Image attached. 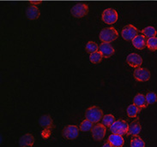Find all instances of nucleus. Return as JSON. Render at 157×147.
Segmentation results:
<instances>
[{
    "mask_svg": "<svg viewBox=\"0 0 157 147\" xmlns=\"http://www.w3.org/2000/svg\"><path fill=\"white\" fill-rule=\"evenodd\" d=\"M118 36H119L118 31L114 28L110 27V28H103L99 34V39L103 43H112L118 38Z\"/></svg>",
    "mask_w": 157,
    "mask_h": 147,
    "instance_id": "nucleus-1",
    "label": "nucleus"
},
{
    "mask_svg": "<svg viewBox=\"0 0 157 147\" xmlns=\"http://www.w3.org/2000/svg\"><path fill=\"white\" fill-rule=\"evenodd\" d=\"M103 112L101 108L97 106H92L85 112V117L93 123H98L103 118Z\"/></svg>",
    "mask_w": 157,
    "mask_h": 147,
    "instance_id": "nucleus-2",
    "label": "nucleus"
},
{
    "mask_svg": "<svg viewBox=\"0 0 157 147\" xmlns=\"http://www.w3.org/2000/svg\"><path fill=\"white\" fill-rule=\"evenodd\" d=\"M109 128L112 134H116L123 136L124 134H127L129 125L127 122L124 120H118V121H115L114 123Z\"/></svg>",
    "mask_w": 157,
    "mask_h": 147,
    "instance_id": "nucleus-3",
    "label": "nucleus"
},
{
    "mask_svg": "<svg viewBox=\"0 0 157 147\" xmlns=\"http://www.w3.org/2000/svg\"><path fill=\"white\" fill-rule=\"evenodd\" d=\"M118 18H119V15L114 9H106L105 10H103L101 14L102 21L108 25L114 24L118 21Z\"/></svg>",
    "mask_w": 157,
    "mask_h": 147,
    "instance_id": "nucleus-4",
    "label": "nucleus"
},
{
    "mask_svg": "<svg viewBox=\"0 0 157 147\" xmlns=\"http://www.w3.org/2000/svg\"><path fill=\"white\" fill-rule=\"evenodd\" d=\"M71 12L73 17L76 18H82L85 17L89 12V6L84 3H78L71 8Z\"/></svg>",
    "mask_w": 157,
    "mask_h": 147,
    "instance_id": "nucleus-5",
    "label": "nucleus"
},
{
    "mask_svg": "<svg viewBox=\"0 0 157 147\" xmlns=\"http://www.w3.org/2000/svg\"><path fill=\"white\" fill-rule=\"evenodd\" d=\"M121 35L124 40H132L136 36L138 35V30L135 26L129 24L122 29Z\"/></svg>",
    "mask_w": 157,
    "mask_h": 147,
    "instance_id": "nucleus-6",
    "label": "nucleus"
},
{
    "mask_svg": "<svg viewBox=\"0 0 157 147\" xmlns=\"http://www.w3.org/2000/svg\"><path fill=\"white\" fill-rule=\"evenodd\" d=\"M92 133V137L94 140L96 141H101L104 139L105 135H106V127L104 126L103 124L101 123H97L96 125H94L91 130Z\"/></svg>",
    "mask_w": 157,
    "mask_h": 147,
    "instance_id": "nucleus-7",
    "label": "nucleus"
},
{
    "mask_svg": "<svg viewBox=\"0 0 157 147\" xmlns=\"http://www.w3.org/2000/svg\"><path fill=\"white\" fill-rule=\"evenodd\" d=\"M151 74L149 69L145 68H136V69L134 71V78L135 80L139 82H146L150 79Z\"/></svg>",
    "mask_w": 157,
    "mask_h": 147,
    "instance_id": "nucleus-8",
    "label": "nucleus"
},
{
    "mask_svg": "<svg viewBox=\"0 0 157 147\" xmlns=\"http://www.w3.org/2000/svg\"><path fill=\"white\" fill-rule=\"evenodd\" d=\"M79 135V129L76 125H68L63 129V136L65 139L73 140Z\"/></svg>",
    "mask_w": 157,
    "mask_h": 147,
    "instance_id": "nucleus-9",
    "label": "nucleus"
},
{
    "mask_svg": "<svg viewBox=\"0 0 157 147\" xmlns=\"http://www.w3.org/2000/svg\"><path fill=\"white\" fill-rule=\"evenodd\" d=\"M126 62L128 65L132 68H139L143 64V58L137 53H130L126 57Z\"/></svg>",
    "mask_w": 157,
    "mask_h": 147,
    "instance_id": "nucleus-10",
    "label": "nucleus"
},
{
    "mask_svg": "<svg viewBox=\"0 0 157 147\" xmlns=\"http://www.w3.org/2000/svg\"><path fill=\"white\" fill-rule=\"evenodd\" d=\"M40 12L37 5L30 4L29 6L26 9V17L29 20H32V21L37 20L40 17Z\"/></svg>",
    "mask_w": 157,
    "mask_h": 147,
    "instance_id": "nucleus-11",
    "label": "nucleus"
},
{
    "mask_svg": "<svg viewBox=\"0 0 157 147\" xmlns=\"http://www.w3.org/2000/svg\"><path fill=\"white\" fill-rule=\"evenodd\" d=\"M99 50L103 55V57L108 58L114 54V48L110 45V43H103L102 42L99 46Z\"/></svg>",
    "mask_w": 157,
    "mask_h": 147,
    "instance_id": "nucleus-12",
    "label": "nucleus"
},
{
    "mask_svg": "<svg viewBox=\"0 0 157 147\" xmlns=\"http://www.w3.org/2000/svg\"><path fill=\"white\" fill-rule=\"evenodd\" d=\"M141 130H142V126H141L140 122L138 119H136L131 122V124L129 125L127 135L137 136L141 133Z\"/></svg>",
    "mask_w": 157,
    "mask_h": 147,
    "instance_id": "nucleus-13",
    "label": "nucleus"
},
{
    "mask_svg": "<svg viewBox=\"0 0 157 147\" xmlns=\"http://www.w3.org/2000/svg\"><path fill=\"white\" fill-rule=\"evenodd\" d=\"M35 142V139L32 134H26L19 139V145L21 147H32Z\"/></svg>",
    "mask_w": 157,
    "mask_h": 147,
    "instance_id": "nucleus-14",
    "label": "nucleus"
},
{
    "mask_svg": "<svg viewBox=\"0 0 157 147\" xmlns=\"http://www.w3.org/2000/svg\"><path fill=\"white\" fill-rule=\"evenodd\" d=\"M107 141L111 144V145L113 147H122L124 143L122 135L116 134H112L108 137Z\"/></svg>",
    "mask_w": 157,
    "mask_h": 147,
    "instance_id": "nucleus-15",
    "label": "nucleus"
},
{
    "mask_svg": "<svg viewBox=\"0 0 157 147\" xmlns=\"http://www.w3.org/2000/svg\"><path fill=\"white\" fill-rule=\"evenodd\" d=\"M132 45L133 46L135 47L137 50H143L144 49V47L146 46L147 44V39L144 35L143 34H138L137 36H136L135 38L132 40Z\"/></svg>",
    "mask_w": 157,
    "mask_h": 147,
    "instance_id": "nucleus-16",
    "label": "nucleus"
},
{
    "mask_svg": "<svg viewBox=\"0 0 157 147\" xmlns=\"http://www.w3.org/2000/svg\"><path fill=\"white\" fill-rule=\"evenodd\" d=\"M133 104L138 106L141 109L145 108L149 105L148 102L146 100V96H144V94H141V93H138L135 96L134 99H133Z\"/></svg>",
    "mask_w": 157,
    "mask_h": 147,
    "instance_id": "nucleus-17",
    "label": "nucleus"
},
{
    "mask_svg": "<svg viewBox=\"0 0 157 147\" xmlns=\"http://www.w3.org/2000/svg\"><path fill=\"white\" fill-rule=\"evenodd\" d=\"M39 123H40V125L43 128L48 129V128H51L52 127V119L50 116L46 115V116H43L40 118Z\"/></svg>",
    "mask_w": 157,
    "mask_h": 147,
    "instance_id": "nucleus-18",
    "label": "nucleus"
},
{
    "mask_svg": "<svg viewBox=\"0 0 157 147\" xmlns=\"http://www.w3.org/2000/svg\"><path fill=\"white\" fill-rule=\"evenodd\" d=\"M127 115L129 117L135 118L137 116V115L140 113L141 108H139L138 106H136V105H131L128 106L127 108Z\"/></svg>",
    "mask_w": 157,
    "mask_h": 147,
    "instance_id": "nucleus-19",
    "label": "nucleus"
},
{
    "mask_svg": "<svg viewBox=\"0 0 157 147\" xmlns=\"http://www.w3.org/2000/svg\"><path fill=\"white\" fill-rule=\"evenodd\" d=\"M156 29L154 27H146L144 29L142 30V34L144 35L146 38H152V37H155L156 36Z\"/></svg>",
    "mask_w": 157,
    "mask_h": 147,
    "instance_id": "nucleus-20",
    "label": "nucleus"
},
{
    "mask_svg": "<svg viewBox=\"0 0 157 147\" xmlns=\"http://www.w3.org/2000/svg\"><path fill=\"white\" fill-rule=\"evenodd\" d=\"M102 57H103V55L101 54V52L100 50H97V51H94V52L90 54L89 61L93 64H98L101 62Z\"/></svg>",
    "mask_w": 157,
    "mask_h": 147,
    "instance_id": "nucleus-21",
    "label": "nucleus"
},
{
    "mask_svg": "<svg viewBox=\"0 0 157 147\" xmlns=\"http://www.w3.org/2000/svg\"><path fill=\"white\" fill-rule=\"evenodd\" d=\"M102 124L106 127H110L115 122V118L113 115L111 114H106L101 119Z\"/></svg>",
    "mask_w": 157,
    "mask_h": 147,
    "instance_id": "nucleus-22",
    "label": "nucleus"
},
{
    "mask_svg": "<svg viewBox=\"0 0 157 147\" xmlns=\"http://www.w3.org/2000/svg\"><path fill=\"white\" fill-rule=\"evenodd\" d=\"M93 122H90L88 119H85L80 124V130L82 132H89L93 128Z\"/></svg>",
    "mask_w": 157,
    "mask_h": 147,
    "instance_id": "nucleus-23",
    "label": "nucleus"
},
{
    "mask_svg": "<svg viewBox=\"0 0 157 147\" xmlns=\"http://www.w3.org/2000/svg\"><path fill=\"white\" fill-rule=\"evenodd\" d=\"M131 147H145V143L140 137L133 136L131 140Z\"/></svg>",
    "mask_w": 157,
    "mask_h": 147,
    "instance_id": "nucleus-24",
    "label": "nucleus"
},
{
    "mask_svg": "<svg viewBox=\"0 0 157 147\" xmlns=\"http://www.w3.org/2000/svg\"><path fill=\"white\" fill-rule=\"evenodd\" d=\"M146 46L149 48V50L152 51L157 50V37H152L147 39V44Z\"/></svg>",
    "mask_w": 157,
    "mask_h": 147,
    "instance_id": "nucleus-25",
    "label": "nucleus"
},
{
    "mask_svg": "<svg viewBox=\"0 0 157 147\" xmlns=\"http://www.w3.org/2000/svg\"><path fill=\"white\" fill-rule=\"evenodd\" d=\"M85 49L87 50V52H89V54L93 53L94 51H97L99 50V46L94 41H89L87 43L86 46H85Z\"/></svg>",
    "mask_w": 157,
    "mask_h": 147,
    "instance_id": "nucleus-26",
    "label": "nucleus"
},
{
    "mask_svg": "<svg viewBox=\"0 0 157 147\" xmlns=\"http://www.w3.org/2000/svg\"><path fill=\"white\" fill-rule=\"evenodd\" d=\"M146 96V100L148 102L149 105H153V104H155L157 101V95L156 93H154V92H149V93H147Z\"/></svg>",
    "mask_w": 157,
    "mask_h": 147,
    "instance_id": "nucleus-27",
    "label": "nucleus"
},
{
    "mask_svg": "<svg viewBox=\"0 0 157 147\" xmlns=\"http://www.w3.org/2000/svg\"><path fill=\"white\" fill-rule=\"evenodd\" d=\"M101 147H113V146H112V145H111V144L109 143L108 141H107V142L104 144V145H103Z\"/></svg>",
    "mask_w": 157,
    "mask_h": 147,
    "instance_id": "nucleus-28",
    "label": "nucleus"
}]
</instances>
